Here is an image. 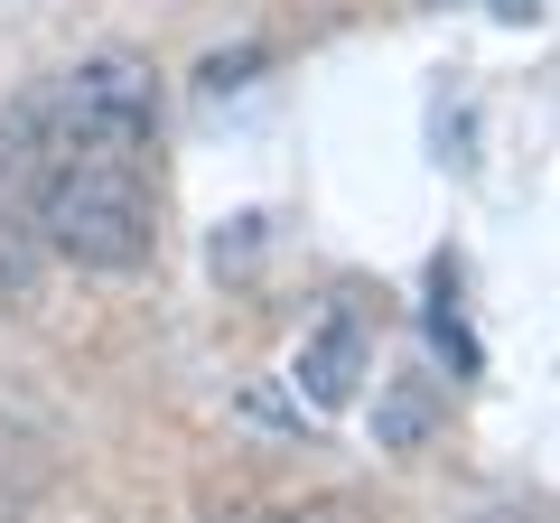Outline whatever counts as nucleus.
<instances>
[{
  "mask_svg": "<svg viewBox=\"0 0 560 523\" xmlns=\"http://www.w3.org/2000/svg\"><path fill=\"white\" fill-rule=\"evenodd\" d=\"M10 131H20V141L150 150L160 141V84H150V66H131V57H84V66H66L47 94H28L20 113H10Z\"/></svg>",
  "mask_w": 560,
  "mask_h": 523,
  "instance_id": "nucleus-2",
  "label": "nucleus"
},
{
  "mask_svg": "<svg viewBox=\"0 0 560 523\" xmlns=\"http://www.w3.org/2000/svg\"><path fill=\"white\" fill-rule=\"evenodd\" d=\"M253 66H261L253 47H243V57H206V75H197V84H206V94H234V84H253Z\"/></svg>",
  "mask_w": 560,
  "mask_h": 523,
  "instance_id": "nucleus-7",
  "label": "nucleus"
},
{
  "mask_svg": "<svg viewBox=\"0 0 560 523\" xmlns=\"http://www.w3.org/2000/svg\"><path fill=\"white\" fill-rule=\"evenodd\" d=\"M486 10H504V20H541V0H486Z\"/></svg>",
  "mask_w": 560,
  "mask_h": 523,
  "instance_id": "nucleus-8",
  "label": "nucleus"
},
{
  "mask_svg": "<svg viewBox=\"0 0 560 523\" xmlns=\"http://www.w3.org/2000/svg\"><path fill=\"white\" fill-rule=\"evenodd\" d=\"M38 496H47V458L28 440H0V523H20Z\"/></svg>",
  "mask_w": 560,
  "mask_h": 523,
  "instance_id": "nucleus-5",
  "label": "nucleus"
},
{
  "mask_svg": "<svg viewBox=\"0 0 560 523\" xmlns=\"http://www.w3.org/2000/svg\"><path fill=\"white\" fill-rule=\"evenodd\" d=\"M430 337H440L448 346V364H458V374H477V337H467V327H458V300H448V262H440V300H430Z\"/></svg>",
  "mask_w": 560,
  "mask_h": 523,
  "instance_id": "nucleus-6",
  "label": "nucleus"
},
{
  "mask_svg": "<svg viewBox=\"0 0 560 523\" xmlns=\"http://www.w3.org/2000/svg\"><path fill=\"white\" fill-rule=\"evenodd\" d=\"M0 178L28 187L47 243L84 271H140L150 262V150H94V141H20L0 131Z\"/></svg>",
  "mask_w": 560,
  "mask_h": 523,
  "instance_id": "nucleus-1",
  "label": "nucleus"
},
{
  "mask_svg": "<svg viewBox=\"0 0 560 523\" xmlns=\"http://www.w3.org/2000/svg\"><path fill=\"white\" fill-rule=\"evenodd\" d=\"M355 383H364V327H355V309H327V318L308 327L300 364H290V393H300L308 411H346Z\"/></svg>",
  "mask_w": 560,
  "mask_h": 523,
  "instance_id": "nucleus-3",
  "label": "nucleus"
},
{
  "mask_svg": "<svg viewBox=\"0 0 560 523\" xmlns=\"http://www.w3.org/2000/svg\"><path fill=\"white\" fill-rule=\"evenodd\" d=\"M430 430H440V383L430 374H393L374 393V440L383 449H420Z\"/></svg>",
  "mask_w": 560,
  "mask_h": 523,
  "instance_id": "nucleus-4",
  "label": "nucleus"
}]
</instances>
